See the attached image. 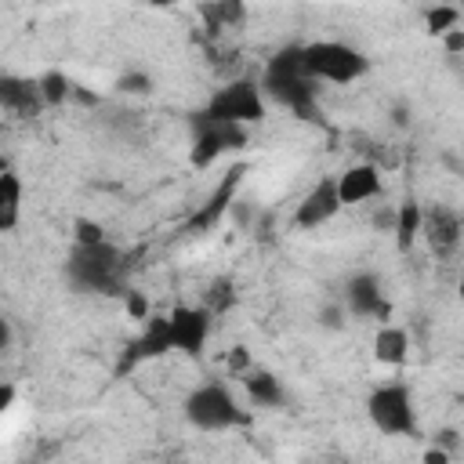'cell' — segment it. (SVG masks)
<instances>
[{
	"instance_id": "obj_36",
	"label": "cell",
	"mask_w": 464,
	"mask_h": 464,
	"mask_svg": "<svg viewBox=\"0 0 464 464\" xmlns=\"http://www.w3.org/2000/svg\"><path fill=\"white\" fill-rule=\"evenodd\" d=\"M130 4H145V7H170L174 0H130Z\"/></svg>"
},
{
	"instance_id": "obj_9",
	"label": "cell",
	"mask_w": 464,
	"mask_h": 464,
	"mask_svg": "<svg viewBox=\"0 0 464 464\" xmlns=\"http://www.w3.org/2000/svg\"><path fill=\"white\" fill-rule=\"evenodd\" d=\"M341 192H337V174H330V178H319L304 196H301V203H297V210H294V225L297 228H304V232H312V228H323V225H330L337 214H341Z\"/></svg>"
},
{
	"instance_id": "obj_27",
	"label": "cell",
	"mask_w": 464,
	"mask_h": 464,
	"mask_svg": "<svg viewBox=\"0 0 464 464\" xmlns=\"http://www.w3.org/2000/svg\"><path fill=\"white\" fill-rule=\"evenodd\" d=\"M218 18L225 22V25H232V22H243V14H246V7H243V0H218Z\"/></svg>"
},
{
	"instance_id": "obj_32",
	"label": "cell",
	"mask_w": 464,
	"mask_h": 464,
	"mask_svg": "<svg viewBox=\"0 0 464 464\" xmlns=\"http://www.w3.org/2000/svg\"><path fill=\"white\" fill-rule=\"evenodd\" d=\"M228 370H232L236 377H239L243 370H250V355H246V348H243V344H239V348L228 355Z\"/></svg>"
},
{
	"instance_id": "obj_4",
	"label": "cell",
	"mask_w": 464,
	"mask_h": 464,
	"mask_svg": "<svg viewBox=\"0 0 464 464\" xmlns=\"http://www.w3.org/2000/svg\"><path fill=\"white\" fill-rule=\"evenodd\" d=\"M304 69L315 83H337L348 87L370 72V58L344 40H312L304 44Z\"/></svg>"
},
{
	"instance_id": "obj_18",
	"label": "cell",
	"mask_w": 464,
	"mask_h": 464,
	"mask_svg": "<svg viewBox=\"0 0 464 464\" xmlns=\"http://www.w3.org/2000/svg\"><path fill=\"white\" fill-rule=\"evenodd\" d=\"M420 232H424V207H420V199H406V203H399V214H395V246L406 254L417 239H420Z\"/></svg>"
},
{
	"instance_id": "obj_12",
	"label": "cell",
	"mask_w": 464,
	"mask_h": 464,
	"mask_svg": "<svg viewBox=\"0 0 464 464\" xmlns=\"http://www.w3.org/2000/svg\"><path fill=\"white\" fill-rule=\"evenodd\" d=\"M167 352H174L170 319L152 312V315L141 323V334L130 341V348H127V355H123V370H130V366H138V362H145V359H160V355H167Z\"/></svg>"
},
{
	"instance_id": "obj_15",
	"label": "cell",
	"mask_w": 464,
	"mask_h": 464,
	"mask_svg": "<svg viewBox=\"0 0 464 464\" xmlns=\"http://www.w3.org/2000/svg\"><path fill=\"white\" fill-rule=\"evenodd\" d=\"M370 352H373V359H377L381 366H402L406 355H410V334H406L402 326H395V323H384V326L373 334Z\"/></svg>"
},
{
	"instance_id": "obj_3",
	"label": "cell",
	"mask_w": 464,
	"mask_h": 464,
	"mask_svg": "<svg viewBox=\"0 0 464 464\" xmlns=\"http://www.w3.org/2000/svg\"><path fill=\"white\" fill-rule=\"evenodd\" d=\"M181 413H185V420L196 431H232V428H246L250 424V413L239 406V399L232 395V388L221 384V381L196 384L185 395Z\"/></svg>"
},
{
	"instance_id": "obj_30",
	"label": "cell",
	"mask_w": 464,
	"mask_h": 464,
	"mask_svg": "<svg viewBox=\"0 0 464 464\" xmlns=\"http://www.w3.org/2000/svg\"><path fill=\"white\" fill-rule=\"evenodd\" d=\"M442 40V47H446V54H464V29L457 25V29H450L446 36H439Z\"/></svg>"
},
{
	"instance_id": "obj_16",
	"label": "cell",
	"mask_w": 464,
	"mask_h": 464,
	"mask_svg": "<svg viewBox=\"0 0 464 464\" xmlns=\"http://www.w3.org/2000/svg\"><path fill=\"white\" fill-rule=\"evenodd\" d=\"M0 105L7 112H22L29 116L36 105H44L36 80H18V76H0Z\"/></svg>"
},
{
	"instance_id": "obj_34",
	"label": "cell",
	"mask_w": 464,
	"mask_h": 464,
	"mask_svg": "<svg viewBox=\"0 0 464 464\" xmlns=\"http://www.w3.org/2000/svg\"><path fill=\"white\" fill-rule=\"evenodd\" d=\"M392 123H395V127H406V123H410V105H395V109H392Z\"/></svg>"
},
{
	"instance_id": "obj_38",
	"label": "cell",
	"mask_w": 464,
	"mask_h": 464,
	"mask_svg": "<svg viewBox=\"0 0 464 464\" xmlns=\"http://www.w3.org/2000/svg\"><path fill=\"white\" fill-rule=\"evenodd\" d=\"M460 178H464V167H460Z\"/></svg>"
},
{
	"instance_id": "obj_25",
	"label": "cell",
	"mask_w": 464,
	"mask_h": 464,
	"mask_svg": "<svg viewBox=\"0 0 464 464\" xmlns=\"http://www.w3.org/2000/svg\"><path fill=\"white\" fill-rule=\"evenodd\" d=\"M319 326L323 330H341L344 326V319H348V308H344V301H326L323 308H319Z\"/></svg>"
},
{
	"instance_id": "obj_23",
	"label": "cell",
	"mask_w": 464,
	"mask_h": 464,
	"mask_svg": "<svg viewBox=\"0 0 464 464\" xmlns=\"http://www.w3.org/2000/svg\"><path fill=\"white\" fill-rule=\"evenodd\" d=\"M72 243H80V246L105 243V225L94 221V218H76V221H72Z\"/></svg>"
},
{
	"instance_id": "obj_14",
	"label": "cell",
	"mask_w": 464,
	"mask_h": 464,
	"mask_svg": "<svg viewBox=\"0 0 464 464\" xmlns=\"http://www.w3.org/2000/svg\"><path fill=\"white\" fill-rule=\"evenodd\" d=\"M239 377H243V392H246V402L250 406H257V410H279L286 402V388H283V381L272 370L250 366Z\"/></svg>"
},
{
	"instance_id": "obj_7",
	"label": "cell",
	"mask_w": 464,
	"mask_h": 464,
	"mask_svg": "<svg viewBox=\"0 0 464 464\" xmlns=\"http://www.w3.org/2000/svg\"><path fill=\"white\" fill-rule=\"evenodd\" d=\"M203 112L214 116V120H228V123L254 127V123H261V120L268 116V98H265V91H261L257 80L243 76V80H232V83L218 87V91L207 98Z\"/></svg>"
},
{
	"instance_id": "obj_20",
	"label": "cell",
	"mask_w": 464,
	"mask_h": 464,
	"mask_svg": "<svg viewBox=\"0 0 464 464\" xmlns=\"http://www.w3.org/2000/svg\"><path fill=\"white\" fill-rule=\"evenodd\" d=\"M457 25H460V7H453V4H435L424 11V29L431 36H446Z\"/></svg>"
},
{
	"instance_id": "obj_37",
	"label": "cell",
	"mask_w": 464,
	"mask_h": 464,
	"mask_svg": "<svg viewBox=\"0 0 464 464\" xmlns=\"http://www.w3.org/2000/svg\"><path fill=\"white\" fill-rule=\"evenodd\" d=\"M457 297H460V301H464V279H460V286H457Z\"/></svg>"
},
{
	"instance_id": "obj_22",
	"label": "cell",
	"mask_w": 464,
	"mask_h": 464,
	"mask_svg": "<svg viewBox=\"0 0 464 464\" xmlns=\"http://www.w3.org/2000/svg\"><path fill=\"white\" fill-rule=\"evenodd\" d=\"M116 94H152V76L145 69H127L116 76Z\"/></svg>"
},
{
	"instance_id": "obj_1",
	"label": "cell",
	"mask_w": 464,
	"mask_h": 464,
	"mask_svg": "<svg viewBox=\"0 0 464 464\" xmlns=\"http://www.w3.org/2000/svg\"><path fill=\"white\" fill-rule=\"evenodd\" d=\"M265 98L290 109L297 120L319 116V83L304 69V44H283L265 62V76L257 80Z\"/></svg>"
},
{
	"instance_id": "obj_21",
	"label": "cell",
	"mask_w": 464,
	"mask_h": 464,
	"mask_svg": "<svg viewBox=\"0 0 464 464\" xmlns=\"http://www.w3.org/2000/svg\"><path fill=\"white\" fill-rule=\"evenodd\" d=\"M236 185H239V170H232V178H228V181H225V185H221V188L214 192V199H210V207L196 214V221H192V228H207V225H210V221H214V218H218V214L225 210V203H232V188H236Z\"/></svg>"
},
{
	"instance_id": "obj_5",
	"label": "cell",
	"mask_w": 464,
	"mask_h": 464,
	"mask_svg": "<svg viewBox=\"0 0 464 464\" xmlns=\"http://www.w3.org/2000/svg\"><path fill=\"white\" fill-rule=\"evenodd\" d=\"M188 130H192V167H210L218 156L225 152H239L250 145V127L243 123H228V120H214L203 109L188 116Z\"/></svg>"
},
{
	"instance_id": "obj_29",
	"label": "cell",
	"mask_w": 464,
	"mask_h": 464,
	"mask_svg": "<svg viewBox=\"0 0 464 464\" xmlns=\"http://www.w3.org/2000/svg\"><path fill=\"white\" fill-rule=\"evenodd\" d=\"M228 210H232V218H236V225H243V228H246V225H250V221L257 218V210L250 207V199H236V203H232Z\"/></svg>"
},
{
	"instance_id": "obj_10",
	"label": "cell",
	"mask_w": 464,
	"mask_h": 464,
	"mask_svg": "<svg viewBox=\"0 0 464 464\" xmlns=\"http://www.w3.org/2000/svg\"><path fill=\"white\" fill-rule=\"evenodd\" d=\"M341 301H344L348 315H355V319H388V315H392V304H388V297H384V286H381V279H377L373 272H355V276H348Z\"/></svg>"
},
{
	"instance_id": "obj_11",
	"label": "cell",
	"mask_w": 464,
	"mask_h": 464,
	"mask_svg": "<svg viewBox=\"0 0 464 464\" xmlns=\"http://www.w3.org/2000/svg\"><path fill=\"white\" fill-rule=\"evenodd\" d=\"M460 232H464V221L453 207H442V203L424 207V232L420 236L428 239L435 257H450L460 246Z\"/></svg>"
},
{
	"instance_id": "obj_17",
	"label": "cell",
	"mask_w": 464,
	"mask_h": 464,
	"mask_svg": "<svg viewBox=\"0 0 464 464\" xmlns=\"http://www.w3.org/2000/svg\"><path fill=\"white\" fill-rule=\"evenodd\" d=\"M22 196H25V185L18 178V170H4L0 174V232H14L18 221H22Z\"/></svg>"
},
{
	"instance_id": "obj_31",
	"label": "cell",
	"mask_w": 464,
	"mask_h": 464,
	"mask_svg": "<svg viewBox=\"0 0 464 464\" xmlns=\"http://www.w3.org/2000/svg\"><path fill=\"white\" fill-rule=\"evenodd\" d=\"M435 446L446 450V453H453V450L460 446V431H457V428H442V431L435 435Z\"/></svg>"
},
{
	"instance_id": "obj_28",
	"label": "cell",
	"mask_w": 464,
	"mask_h": 464,
	"mask_svg": "<svg viewBox=\"0 0 464 464\" xmlns=\"http://www.w3.org/2000/svg\"><path fill=\"white\" fill-rule=\"evenodd\" d=\"M395 214H399V207H377L373 228H377V232H395Z\"/></svg>"
},
{
	"instance_id": "obj_8",
	"label": "cell",
	"mask_w": 464,
	"mask_h": 464,
	"mask_svg": "<svg viewBox=\"0 0 464 464\" xmlns=\"http://www.w3.org/2000/svg\"><path fill=\"white\" fill-rule=\"evenodd\" d=\"M210 315H214V312H210L207 304H174V308L167 312L174 352L196 359V355L207 348V341H210Z\"/></svg>"
},
{
	"instance_id": "obj_35",
	"label": "cell",
	"mask_w": 464,
	"mask_h": 464,
	"mask_svg": "<svg viewBox=\"0 0 464 464\" xmlns=\"http://www.w3.org/2000/svg\"><path fill=\"white\" fill-rule=\"evenodd\" d=\"M446 457H450V453H446V450H439V446H435V450H428V453H424V460H428V464H442V460H446Z\"/></svg>"
},
{
	"instance_id": "obj_6",
	"label": "cell",
	"mask_w": 464,
	"mask_h": 464,
	"mask_svg": "<svg viewBox=\"0 0 464 464\" xmlns=\"http://www.w3.org/2000/svg\"><path fill=\"white\" fill-rule=\"evenodd\" d=\"M366 420L381 435H413L417 431V402H413L410 384H402V381L377 384L366 395Z\"/></svg>"
},
{
	"instance_id": "obj_13",
	"label": "cell",
	"mask_w": 464,
	"mask_h": 464,
	"mask_svg": "<svg viewBox=\"0 0 464 464\" xmlns=\"http://www.w3.org/2000/svg\"><path fill=\"white\" fill-rule=\"evenodd\" d=\"M337 192H341V203H344V207L377 199V196L384 192L381 167H377V163H352V167H344V170L337 174Z\"/></svg>"
},
{
	"instance_id": "obj_26",
	"label": "cell",
	"mask_w": 464,
	"mask_h": 464,
	"mask_svg": "<svg viewBox=\"0 0 464 464\" xmlns=\"http://www.w3.org/2000/svg\"><path fill=\"white\" fill-rule=\"evenodd\" d=\"M228 301H232V283H228V279H214V286H210V294H207V308H210V312H225Z\"/></svg>"
},
{
	"instance_id": "obj_33",
	"label": "cell",
	"mask_w": 464,
	"mask_h": 464,
	"mask_svg": "<svg viewBox=\"0 0 464 464\" xmlns=\"http://www.w3.org/2000/svg\"><path fill=\"white\" fill-rule=\"evenodd\" d=\"M11 402H14V384H11V381H4V384H0V413H7V410H11Z\"/></svg>"
},
{
	"instance_id": "obj_19",
	"label": "cell",
	"mask_w": 464,
	"mask_h": 464,
	"mask_svg": "<svg viewBox=\"0 0 464 464\" xmlns=\"http://www.w3.org/2000/svg\"><path fill=\"white\" fill-rule=\"evenodd\" d=\"M36 87H40L44 105H62V102L72 94V83H69V76H65L62 69H47V72L36 80Z\"/></svg>"
},
{
	"instance_id": "obj_2",
	"label": "cell",
	"mask_w": 464,
	"mask_h": 464,
	"mask_svg": "<svg viewBox=\"0 0 464 464\" xmlns=\"http://www.w3.org/2000/svg\"><path fill=\"white\" fill-rule=\"evenodd\" d=\"M123 272H127V261H123V250L112 246L109 239L105 243H94V246H80L72 243V254L65 261V279L72 290H83V294H123Z\"/></svg>"
},
{
	"instance_id": "obj_24",
	"label": "cell",
	"mask_w": 464,
	"mask_h": 464,
	"mask_svg": "<svg viewBox=\"0 0 464 464\" xmlns=\"http://www.w3.org/2000/svg\"><path fill=\"white\" fill-rule=\"evenodd\" d=\"M123 308H127V315L138 319V323H145V319L152 315V301H149L141 290H130V286L123 290Z\"/></svg>"
}]
</instances>
